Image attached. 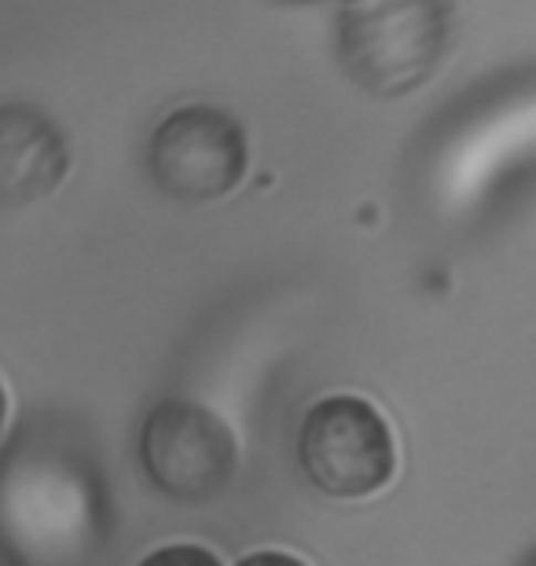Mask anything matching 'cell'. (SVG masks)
I'll list each match as a JSON object with an SVG mask.
<instances>
[{
    "mask_svg": "<svg viewBox=\"0 0 536 566\" xmlns=\"http://www.w3.org/2000/svg\"><path fill=\"white\" fill-rule=\"evenodd\" d=\"M452 38V0H353L338 22L341 66L371 96H404L438 71Z\"/></svg>",
    "mask_w": 536,
    "mask_h": 566,
    "instance_id": "1",
    "label": "cell"
},
{
    "mask_svg": "<svg viewBox=\"0 0 536 566\" xmlns=\"http://www.w3.org/2000/svg\"><path fill=\"white\" fill-rule=\"evenodd\" d=\"M298 460L316 490L327 496H371L393 479L397 449L390 423L371 401L335 394L305 412Z\"/></svg>",
    "mask_w": 536,
    "mask_h": 566,
    "instance_id": "2",
    "label": "cell"
},
{
    "mask_svg": "<svg viewBox=\"0 0 536 566\" xmlns=\"http://www.w3.org/2000/svg\"><path fill=\"white\" fill-rule=\"evenodd\" d=\"M246 129L213 104L177 107L147 144V174L177 202H213L246 174Z\"/></svg>",
    "mask_w": 536,
    "mask_h": 566,
    "instance_id": "3",
    "label": "cell"
},
{
    "mask_svg": "<svg viewBox=\"0 0 536 566\" xmlns=\"http://www.w3.org/2000/svg\"><path fill=\"white\" fill-rule=\"evenodd\" d=\"M140 460L158 493L174 501H213L235 474V438L221 416L196 401H158L140 430Z\"/></svg>",
    "mask_w": 536,
    "mask_h": 566,
    "instance_id": "4",
    "label": "cell"
},
{
    "mask_svg": "<svg viewBox=\"0 0 536 566\" xmlns=\"http://www.w3.org/2000/svg\"><path fill=\"white\" fill-rule=\"evenodd\" d=\"M66 169L71 144L41 107H0V207H27L52 196Z\"/></svg>",
    "mask_w": 536,
    "mask_h": 566,
    "instance_id": "5",
    "label": "cell"
},
{
    "mask_svg": "<svg viewBox=\"0 0 536 566\" xmlns=\"http://www.w3.org/2000/svg\"><path fill=\"white\" fill-rule=\"evenodd\" d=\"M140 566H221V559L199 545H166L151 552Z\"/></svg>",
    "mask_w": 536,
    "mask_h": 566,
    "instance_id": "6",
    "label": "cell"
},
{
    "mask_svg": "<svg viewBox=\"0 0 536 566\" xmlns=\"http://www.w3.org/2000/svg\"><path fill=\"white\" fill-rule=\"evenodd\" d=\"M239 566H305V563L287 556V552H254V556L239 559Z\"/></svg>",
    "mask_w": 536,
    "mask_h": 566,
    "instance_id": "7",
    "label": "cell"
},
{
    "mask_svg": "<svg viewBox=\"0 0 536 566\" xmlns=\"http://www.w3.org/2000/svg\"><path fill=\"white\" fill-rule=\"evenodd\" d=\"M4 416H8V398H4V382H0V430H4Z\"/></svg>",
    "mask_w": 536,
    "mask_h": 566,
    "instance_id": "8",
    "label": "cell"
},
{
    "mask_svg": "<svg viewBox=\"0 0 536 566\" xmlns=\"http://www.w3.org/2000/svg\"><path fill=\"white\" fill-rule=\"evenodd\" d=\"M294 4H302V0H294ZM349 4H353V0H349Z\"/></svg>",
    "mask_w": 536,
    "mask_h": 566,
    "instance_id": "9",
    "label": "cell"
}]
</instances>
